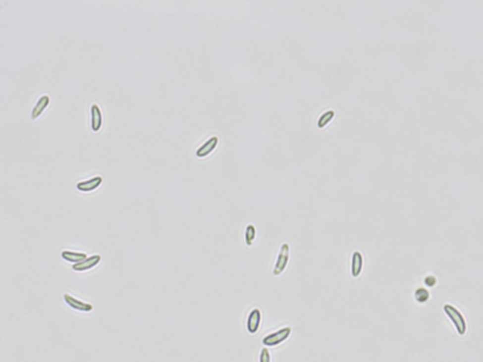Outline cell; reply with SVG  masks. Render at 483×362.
Here are the masks:
<instances>
[{"label":"cell","mask_w":483,"mask_h":362,"mask_svg":"<svg viewBox=\"0 0 483 362\" xmlns=\"http://www.w3.org/2000/svg\"><path fill=\"white\" fill-rule=\"evenodd\" d=\"M292 328L290 326H285L280 328L275 332L270 333L263 339V344L267 347H275L279 345L280 343H284L288 338L291 336Z\"/></svg>","instance_id":"obj_1"},{"label":"cell","mask_w":483,"mask_h":362,"mask_svg":"<svg viewBox=\"0 0 483 362\" xmlns=\"http://www.w3.org/2000/svg\"><path fill=\"white\" fill-rule=\"evenodd\" d=\"M414 297H415V299L419 303H425V302H427L429 300V292L426 289L420 288V289L416 290V292L414 294Z\"/></svg>","instance_id":"obj_15"},{"label":"cell","mask_w":483,"mask_h":362,"mask_svg":"<svg viewBox=\"0 0 483 362\" xmlns=\"http://www.w3.org/2000/svg\"><path fill=\"white\" fill-rule=\"evenodd\" d=\"M425 283L429 287H433L434 285L436 284V278L434 276H428L425 279Z\"/></svg>","instance_id":"obj_17"},{"label":"cell","mask_w":483,"mask_h":362,"mask_svg":"<svg viewBox=\"0 0 483 362\" xmlns=\"http://www.w3.org/2000/svg\"><path fill=\"white\" fill-rule=\"evenodd\" d=\"M60 256H61V259L63 260L70 262V263H74V264L79 263L88 258V256L85 253L74 252V251H68V250L62 251Z\"/></svg>","instance_id":"obj_10"},{"label":"cell","mask_w":483,"mask_h":362,"mask_svg":"<svg viewBox=\"0 0 483 362\" xmlns=\"http://www.w3.org/2000/svg\"><path fill=\"white\" fill-rule=\"evenodd\" d=\"M257 230L255 225L249 224L245 230V243L247 246H252L256 240Z\"/></svg>","instance_id":"obj_13"},{"label":"cell","mask_w":483,"mask_h":362,"mask_svg":"<svg viewBox=\"0 0 483 362\" xmlns=\"http://www.w3.org/2000/svg\"><path fill=\"white\" fill-rule=\"evenodd\" d=\"M50 102V98L48 95H44L39 98V100L36 102L35 106L32 108L31 111V117L32 119H36L39 117L40 115L43 113V111L49 106Z\"/></svg>","instance_id":"obj_12"},{"label":"cell","mask_w":483,"mask_h":362,"mask_svg":"<svg viewBox=\"0 0 483 362\" xmlns=\"http://www.w3.org/2000/svg\"><path fill=\"white\" fill-rule=\"evenodd\" d=\"M444 311L447 314L448 318L452 321L458 333L462 336L464 335L466 332V323L463 314L451 305H445L444 307Z\"/></svg>","instance_id":"obj_3"},{"label":"cell","mask_w":483,"mask_h":362,"mask_svg":"<svg viewBox=\"0 0 483 362\" xmlns=\"http://www.w3.org/2000/svg\"><path fill=\"white\" fill-rule=\"evenodd\" d=\"M290 245L287 243L282 244L280 246L279 252L276 257V262L273 268V274L275 276H278L286 270L287 266L290 260Z\"/></svg>","instance_id":"obj_2"},{"label":"cell","mask_w":483,"mask_h":362,"mask_svg":"<svg viewBox=\"0 0 483 362\" xmlns=\"http://www.w3.org/2000/svg\"><path fill=\"white\" fill-rule=\"evenodd\" d=\"M102 125V114L101 109L97 104L91 107V126L94 131H99Z\"/></svg>","instance_id":"obj_11"},{"label":"cell","mask_w":483,"mask_h":362,"mask_svg":"<svg viewBox=\"0 0 483 362\" xmlns=\"http://www.w3.org/2000/svg\"><path fill=\"white\" fill-rule=\"evenodd\" d=\"M103 179L101 176H95V177H92L90 178L88 180H84V181H80L78 184H77V189L80 191V192H84V193H89V192H93L95 191L96 189H98L101 183H102Z\"/></svg>","instance_id":"obj_8"},{"label":"cell","mask_w":483,"mask_h":362,"mask_svg":"<svg viewBox=\"0 0 483 362\" xmlns=\"http://www.w3.org/2000/svg\"><path fill=\"white\" fill-rule=\"evenodd\" d=\"M363 268H364V256L360 251L353 252L351 257V266H350L351 275L354 278L359 277L363 272Z\"/></svg>","instance_id":"obj_7"},{"label":"cell","mask_w":483,"mask_h":362,"mask_svg":"<svg viewBox=\"0 0 483 362\" xmlns=\"http://www.w3.org/2000/svg\"><path fill=\"white\" fill-rule=\"evenodd\" d=\"M63 300H64V302H65V304L67 306H69L71 309H73L74 310H77V311H80V312H91L94 310L93 305L87 303L85 301H81V300H79L78 298L72 296L69 294H63Z\"/></svg>","instance_id":"obj_4"},{"label":"cell","mask_w":483,"mask_h":362,"mask_svg":"<svg viewBox=\"0 0 483 362\" xmlns=\"http://www.w3.org/2000/svg\"><path fill=\"white\" fill-rule=\"evenodd\" d=\"M333 117H334V110H332V109L326 110L318 119L317 126H318V127H320V128L325 127V125L327 123H329L331 121V119Z\"/></svg>","instance_id":"obj_14"},{"label":"cell","mask_w":483,"mask_h":362,"mask_svg":"<svg viewBox=\"0 0 483 362\" xmlns=\"http://www.w3.org/2000/svg\"><path fill=\"white\" fill-rule=\"evenodd\" d=\"M218 141H219V139L217 136H213V137L210 138L201 147L197 149V152H196L197 157H206L209 154H211L214 151V149L217 147Z\"/></svg>","instance_id":"obj_9"},{"label":"cell","mask_w":483,"mask_h":362,"mask_svg":"<svg viewBox=\"0 0 483 362\" xmlns=\"http://www.w3.org/2000/svg\"><path fill=\"white\" fill-rule=\"evenodd\" d=\"M101 260H102V258L100 255H93L91 257H88L87 259H85L84 260H82L81 262L72 265V269H73V271L78 272V273H84V272L90 271V270L96 268L97 266H99Z\"/></svg>","instance_id":"obj_5"},{"label":"cell","mask_w":483,"mask_h":362,"mask_svg":"<svg viewBox=\"0 0 483 362\" xmlns=\"http://www.w3.org/2000/svg\"><path fill=\"white\" fill-rule=\"evenodd\" d=\"M262 323V312L259 309H253L247 317V331L250 334H256Z\"/></svg>","instance_id":"obj_6"},{"label":"cell","mask_w":483,"mask_h":362,"mask_svg":"<svg viewBox=\"0 0 483 362\" xmlns=\"http://www.w3.org/2000/svg\"><path fill=\"white\" fill-rule=\"evenodd\" d=\"M259 362H271V355H270V352L267 347L263 348L260 353Z\"/></svg>","instance_id":"obj_16"}]
</instances>
